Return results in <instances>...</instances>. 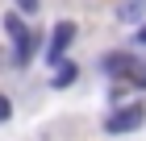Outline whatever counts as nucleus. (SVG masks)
<instances>
[{"mask_svg":"<svg viewBox=\"0 0 146 141\" xmlns=\"http://www.w3.org/2000/svg\"><path fill=\"white\" fill-rule=\"evenodd\" d=\"M17 9L21 12H38V0H17Z\"/></svg>","mask_w":146,"mask_h":141,"instance_id":"8","label":"nucleus"},{"mask_svg":"<svg viewBox=\"0 0 146 141\" xmlns=\"http://www.w3.org/2000/svg\"><path fill=\"white\" fill-rule=\"evenodd\" d=\"M4 29H9L13 46H17V50H13V62H17V66H25L29 58H34V33L21 25V17H17V12H4Z\"/></svg>","mask_w":146,"mask_h":141,"instance_id":"1","label":"nucleus"},{"mask_svg":"<svg viewBox=\"0 0 146 141\" xmlns=\"http://www.w3.org/2000/svg\"><path fill=\"white\" fill-rule=\"evenodd\" d=\"M75 75H79L75 62H58V71H54V79H50V83H54V87H71V83H75Z\"/></svg>","mask_w":146,"mask_h":141,"instance_id":"6","label":"nucleus"},{"mask_svg":"<svg viewBox=\"0 0 146 141\" xmlns=\"http://www.w3.org/2000/svg\"><path fill=\"white\" fill-rule=\"evenodd\" d=\"M142 120H146L142 104H121V108L104 120V129H109V133H134V129H142Z\"/></svg>","mask_w":146,"mask_h":141,"instance_id":"2","label":"nucleus"},{"mask_svg":"<svg viewBox=\"0 0 146 141\" xmlns=\"http://www.w3.org/2000/svg\"><path fill=\"white\" fill-rule=\"evenodd\" d=\"M13 116V104H9V96H0V125Z\"/></svg>","mask_w":146,"mask_h":141,"instance_id":"7","label":"nucleus"},{"mask_svg":"<svg viewBox=\"0 0 146 141\" xmlns=\"http://www.w3.org/2000/svg\"><path fill=\"white\" fill-rule=\"evenodd\" d=\"M146 17V0H117V21L121 25H138Z\"/></svg>","mask_w":146,"mask_h":141,"instance_id":"4","label":"nucleus"},{"mask_svg":"<svg viewBox=\"0 0 146 141\" xmlns=\"http://www.w3.org/2000/svg\"><path fill=\"white\" fill-rule=\"evenodd\" d=\"M138 46H146V25H142V29H138Z\"/></svg>","mask_w":146,"mask_h":141,"instance_id":"9","label":"nucleus"},{"mask_svg":"<svg viewBox=\"0 0 146 141\" xmlns=\"http://www.w3.org/2000/svg\"><path fill=\"white\" fill-rule=\"evenodd\" d=\"M71 42H75V25H71V21H58L54 33H50V46H46V62H50V66L63 62V54L71 50Z\"/></svg>","mask_w":146,"mask_h":141,"instance_id":"3","label":"nucleus"},{"mask_svg":"<svg viewBox=\"0 0 146 141\" xmlns=\"http://www.w3.org/2000/svg\"><path fill=\"white\" fill-rule=\"evenodd\" d=\"M121 79L129 87H146V58H138V54H129V62H125V71H121Z\"/></svg>","mask_w":146,"mask_h":141,"instance_id":"5","label":"nucleus"}]
</instances>
